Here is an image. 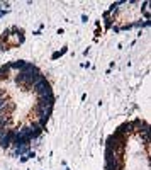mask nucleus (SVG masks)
<instances>
[{
	"mask_svg": "<svg viewBox=\"0 0 151 170\" xmlns=\"http://www.w3.org/2000/svg\"><path fill=\"white\" fill-rule=\"evenodd\" d=\"M132 124V131L136 133H143V131H150V124L143 119H134V121H131Z\"/></svg>",
	"mask_w": 151,
	"mask_h": 170,
	"instance_id": "1",
	"label": "nucleus"
},
{
	"mask_svg": "<svg viewBox=\"0 0 151 170\" xmlns=\"http://www.w3.org/2000/svg\"><path fill=\"white\" fill-rule=\"evenodd\" d=\"M16 131H17V129H9L5 136H4V138H0V148H9V146H10V145H12V138L16 136Z\"/></svg>",
	"mask_w": 151,
	"mask_h": 170,
	"instance_id": "2",
	"label": "nucleus"
},
{
	"mask_svg": "<svg viewBox=\"0 0 151 170\" xmlns=\"http://www.w3.org/2000/svg\"><path fill=\"white\" fill-rule=\"evenodd\" d=\"M29 131H31V136H32V139L39 138V136H41V133H42V129H41L39 126H37L36 122H31V124H29Z\"/></svg>",
	"mask_w": 151,
	"mask_h": 170,
	"instance_id": "3",
	"label": "nucleus"
},
{
	"mask_svg": "<svg viewBox=\"0 0 151 170\" xmlns=\"http://www.w3.org/2000/svg\"><path fill=\"white\" fill-rule=\"evenodd\" d=\"M117 131L119 133H122V134H131L132 133V124H131V121H127V122H124V124H121L119 128H117Z\"/></svg>",
	"mask_w": 151,
	"mask_h": 170,
	"instance_id": "4",
	"label": "nucleus"
},
{
	"mask_svg": "<svg viewBox=\"0 0 151 170\" xmlns=\"http://www.w3.org/2000/svg\"><path fill=\"white\" fill-rule=\"evenodd\" d=\"M9 72H10L9 63L2 65V66H0V80H7V78H9Z\"/></svg>",
	"mask_w": 151,
	"mask_h": 170,
	"instance_id": "5",
	"label": "nucleus"
},
{
	"mask_svg": "<svg viewBox=\"0 0 151 170\" xmlns=\"http://www.w3.org/2000/svg\"><path fill=\"white\" fill-rule=\"evenodd\" d=\"M29 151H31V145H24V146L16 148V155H17V157H19V155H21V157H24V155H27Z\"/></svg>",
	"mask_w": 151,
	"mask_h": 170,
	"instance_id": "6",
	"label": "nucleus"
},
{
	"mask_svg": "<svg viewBox=\"0 0 151 170\" xmlns=\"http://www.w3.org/2000/svg\"><path fill=\"white\" fill-rule=\"evenodd\" d=\"M24 65H26V61H12V63H9V66H10V70H17V72H21L22 68H24Z\"/></svg>",
	"mask_w": 151,
	"mask_h": 170,
	"instance_id": "7",
	"label": "nucleus"
},
{
	"mask_svg": "<svg viewBox=\"0 0 151 170\" xmlns=\"http://www.w3.org/2000/svg\"><path fill=\"white\" fill-rule=\"evenodd\" d=\"M139 136L146 145H150V131H143V133H139Z\"/></svg>",
	"mask_w": 151,
	"mask_h": 170,
	"instance_id": "8",
	"label": "nucleus"
},
{
	"mask_svg": "<svg viewBox=\"0 0 151 170\" xmlns=\"http://www.w3.org/2000/svg\"><path fill=\"white\" fill-rule=\"evenodd\" d=\"M65 53H66V48H63L61 51H56V53H53V56H51V58H53V60H58L60 56H61V54H65Z\"/></svg>",
	"mask_w": 151,
	"mask_h": 170,
	"instance_id": "9",
	"label": "nucleus"
},
{
	"mask_svg": "<svg viewBox=\"0 0 151 170\" xmlns=\"http://www.w3.org/2000/svg\"><path fill=\"white\" fill-rule=\"evenodd\" d=\"M112 26H114V19L112 17H105V29H109Z\"/></svg>",
	"mask_w": 151,
	"mask_h": 170,
	"instance_id": "10",
	"label": "nucleus"
},
{
	"mask_svg": "<svg viewBox=\"0 0 151 170\" xmlns=\"http://www.w3.org/2000/svg\"><path fill=\"white\" fill-rule=\"evenodd\" d=\"M132 27H134V24H124L121 27V31H127V29H132Z\"/></svg>",
	"mask_w": 151,
	"mask_h": 170,
	"instance_id": "11",
	"label": "nucleus"
},
{
	"mask_svg": "<svg viewBox=\"0 0 151 170\" xmlns=\"http://www.w3.org/2000/svg\"><path fill=\"white\" fill-rule=\"evenodd\" d=\"M7 131H9L7 128H0V138H4V136L7 134Z\"/></svg>",
	"mask_w": 151,
	"mask_h": 170,
	"instance_id": "12",
	"label": "nucleus"
},
{
	"mask_svg": "<svg viewBox=\"0 0 151 170\" xmlns=\"http://www.w3.org/2000/svg\"><path fill=\"white\" fill-rule=\"evenodd\" d=\"M34 157H36V153H34V151H29V153H27V158H34Z\"/></svg>",
	"mask_w": 151,
	"mask_h": 170,
	"instance_id": "13",
	"label": "nucleus"
},
{
	"mask_svg": "<svg viewBox=\"0 0 151 170\" xmlns=\"http://www.w3.org/2000/svg\"><path fill=\"white\" fill-rule=\"evenodd\" d=\"M112 31H114V32H119V31H121V27H117V26H112Z\"/></svg>",
	"mask_w": 151,
	"mask_h": 170,
	"instance_id": "14",
	"label": "nucleus"
}]
</instances>
